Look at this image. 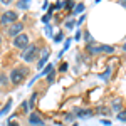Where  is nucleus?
Masks as SVG:
<instances>
[{
    "label": "nucleus",
    "mask_w": 126,
    "mask_h": 126,
    "mask_svg": "<svg viewBox=\"0 0 126 126\" xmlns=\"http://www.w3.org/2000/svg\"><path fill=\"white\" fill-rule=\"evenodd\" d=\"M27 76V67H24V66H19V67L12 69V72H10V82H14V84H20L24 79Z\"/></svg>",
    "instance_id": "nucleus-1"
},
{
    "label": "nucleus",
    "mask_w": 126,
    "mask_h": 126,
    "mask_svg": "<svg viewBox=\"0 0 126 126\" xmlns=\"http://www.w3.org/2000/svg\"><path fill=\"white\" fill-rule=\"evenodd\" d=\"M39 56V47L35 46V44H29V47L24 49V52H22V59L25 61V62H32V61H35Z\"/></svg>",
    "instance_id": "nucleus-2"
},
{
    "label": "nucleus",
    "mask_w": 126,
    "mask_h": 126,
    "mask_svg": "<svg viewBox=\"0 0 126 126\" xmlns=\"http://www.w3.org/2000/svg\"><path fill=\"white\" fill-rule=\"evenodd\" d=\"M87 52L91 54V56H97V54H113L114 52V47H111V46H97L94 47L93 44L91 46H87Z\"/></svg>",
    "instance_id": "nucleus-3"
},
{
    "label": "nucleus",
    "mask_w": 126,
    "mask_h": 126,
    "mask_svg": "<svg viewBox=\"0 0 126 126\" xmlns=\"http://www.w3.org/2000/svg\"><path fill=\"white\" fill-rule=\"evenodd\" d=\"M12 44H14V47H17V49H27V47H29V44H30V42H29V35L22 32L20 35L14 37V42H12Z\"/></svg>",
    "instance_id": "nucleus-4"
},
{
    "label": "nucleus",
    "mask_w": 126,
    "mask_h": 126,
    "mask_svg": "<svg viewBox=\"0 0 126 126\" xmlns=\"http://www.w3.org/2000/svg\"><path fill=\"white\" fill-rule=\"evenodd\" d=\"M17 19H19L17 12H14V10H7V12L0 17V24H15Z\"/></svg>",
    "instance_id": "nucleus-5"
},
{
    "label": "nucleus",
    "mask_w": 126,
    "mask_h": 126,
    "mask_svg": "<svg viewBox=\"0 0 126 126\" xmlns=\"http://www.w3.org/2000/svg\"><path fill=\"white\" fill-rule=\"evenodd\" d=\"M22 30H24V24L22 22H15V24H12V27L9 29V34L12 37H17L22 34Z\"/></svg>",
    "instance_id": "nucleus-6"
},
{
    "label": "nucleus",
    "mask_w": 126,
    "mask_h": 126,
    "mask_svg": "<svg viewBox=\"0 0 126 126\" xmlns=\"http://www.w3.org/2000/svg\"><path fill=\"white\" fill-rule=\"evenodd\" d=\"M47 59H49V49H42V56H40V59L37 61V69L44 67L46 62H47Z\"/></svg>",
    "instance_id": "nucleus-7"
},
{
    "label": "nucleus",
    "mask_w": 126,
    "mask_h": 126,
    "mask_svg": "<svg viewBox=\"0 0 126 126\" xmlns=\"http://www.w3.org/2000/svg\"><path fill=\"white\" fill-rule=\"evenodd\" d=\"M29 123L32 126H44V121L40 119V116L37 114V113H32V114L29 116Z\"/></svg>",
    "instance_id": "nucleus-8"
},
{
    "label": "nucleus",
    "mask_w": 126,
    "mask_h": 126,
    "mask_svg": "<svg viewBox=\"0 0 126 126\" xmlns=\"http://www.w3.org/2000/svg\"><path fill=\"white\" fill-rule=\"evenodd\" d=\"M93 114H94V111H91V109H74V116L78 118H87Z\"/></svg>",
    "instance_id": "nucleus-9"
},
{
    "label": "nucleus",
    "mask_w": 126,
    "mask_h": 126,
    "mask_svg": "<svg viewBox=\"0 0 126 126\" xmlns=\"http://www.w3.org/2000/svg\"><path fill=\"white\" fill-rule=\"evenodd\" d=\"M121 106H123V101H121V97H114V99H113V111H116V113L123 111V109H121Z\"/></svg>",
    "instance_id": "nucleus-10"
},
{
    "label": "nucleus",
    "mask_w": 126,
    "mask_h": 126,
    "mask_svg": "<svg viewBox=\"0 0 126 126\" xmlns=\"http://www.w3.org/2000/svg\"><path fill=\"white\" fill-rule=\"evenodd\" d=\"M12 103H14L12 99H9V101L5 103V106H3L2 109H0V116H5V114L9 113V111H10V108H12Z\"/></svg>",
    "instance_id": "nucleus-11"
},
{
    "label": "nucleus",
    "mask_w": 126,
    "mask_h": 126,
    "mask_svg": "<svg viewBox=\"0 0 126 126\" xmlns=\"http://www.w3.org/2000/svg\"><path fill=\"white\" fill-rule=\"evenodd\" d=\"M52 71H54V66H52V64H47V66L44 67V71H40V74L37 76V78H40V76H47L49 72H52Z\"/></svg>",
    "instance_id": "nucleus-12"
},
{
    "label": "nucleus",
    "mask_w": 126,
    "mask_h": 126,
    "mask_svg": "<svg viewBox=\"0 0 126 126\" xmlns=\"http://www.w3.org/2000/svg\"><path fill=\"white\" fill-rule=\"evenodd\" d=\"M37 96H39V94H37V93H34V94L30 96V99L27 101V103H29V108H30V109L34 108V104H35V101H37Z\"/></svg>",
    "instance_id": "nucleus-13"
},
{
    "label": "nucleus",
    "mask_w": 126,
    "mask_h": 126,
    "mask_svg": "<svg viewBox=\"0 0 126 126\" xmlns=\"http://www.w3.org/2000/svg\"><path fill=\"white\" fill-rule=\"evenodd\" d=\"M109 76H111V67H108L106 71H104V72H103V74L99 76V78L103 79V81H108V79H109Z\"/></svg>",
    "instance_id": "nucleus-14"
},
{
    "label": "nucleus",
    "mask_w": 126,
    "mask_h": 126,
    "mask_svg": "<svg viewBox=\"0 0 126 126\" xmlns=\"http://www.w3.org/2000/svg\"><path fill=\"white\" fill-rule=\"evenodd\" d=\"M54 79H56V71H52V72L47 74V82L49 84H54Z\"/></svg>",
    "instance_id": "nucleus-15"
},
{
    "label": "nucleus",
    "mask_w": 126,
    "mask_h": 126,
    "mask_svg": "<svg viewBox=\"0 0 126 126\" xmlns=\"http://www.w3.org/2000/svg\"><path fill=\"white\" fill-rule=\"evenodd\" d=\"M118 119H119V121H126V109H123V111L118 113Z\"/></svg>",
    "instance_id": "nucleus-16"
},
{
    "label": "nucleus",
    "mask_w": 126,
    "mask_h": 126,
    "mask_svg": "<svg viewBox=\"0 0 126 126\" xmlns=\"http://www.w3.org/2000/svg\"><path fill=\"white\" fill-rule=\"evenodd\" d=\"M17 7H19V9H29V2L22 0V2H19V3H17Z\"/></svg>",
    "instance_id": "nucleus-17"
},
{
    "label": "nucleus",
    "mask_w": 126,
    "mask_h": 126,
    "mask_svg": "<svg viewBox=\"0 0 126 126\" xmlns=\"http://www.w3.org/2000/svg\"><path fill=\"white\" fill-rule=\"evenodd\" d=\"M84 39H86V42L89 44V46L93 44V37H91V34H89V32H84Z\"/></svg>",
    "instance_id": "nucleus-18"
},
{
    "label": "nucleus",
    "mask_w": 126,
    "mask_h": 126,
    "mask_svg": "<svg viewBox=\"0 0 126 126\" xmlns=\"http://www.w3.org/2000/svg\"><path fill=\"white\" fill-rule=\"evenodd\" d=\"M64 7H66V2L61 0V2H57V3L54 5V10H56V9H64Z\"/></svg>",
    "instance_id": "nucleus-19"
},
{
    "label": "nucleus",
    "mask_w": 126,
    "mask_h": 126,
    "mask_svg": "<svg viewBox=\"0 0 126 126\" xmlns=\"http://www.w3.org/2000/svg\"><path fill=\"white\" fill-rule=\"evenodd\" d=\"M22 111H24V113H27V111H30L29 103H27V101H24V103H22Z\"/></svg>",
    "instance_id": "nucleus-20"
},
{
    "label": "nucleus",
    "mask_w": 126,
    "mask_h": 126,
    "mask_svg": "<svg viewBox=\"0 0 126 126\" xmlns=\"http://www.w3.org/2000/svg\"><path fill=\"white\" fill-rule=\"evenodd\" d=\"M67 69H69L67 62H62V64H61V67H59V71H61V72H66V71H67Z\"/></svg>",
    "instance_id": "nucleus-21"
},
{
    "label": "nucleus",
    "mask_w": 126,
    "mask_h": 126,
    "mask_svg": "<svg viewBox=\"0 0 126 126\" xmlns=\"http://www.w3.org/2000/svg\"><path fill=\"white\" fill-rule=\"evenodd\" d=\"M74 9H76V12H82V10H84V3H76Z\"/></svg>",
    "instance_id": "nucleus-22"
},
{
    "label": "nucleus",
    "mask_w": 126,
    "mask_h": 126,
    "mask_svg": "<svg viewBox=\"0 0 126 126\" xmlns=\"http://www.w3.org/2000/svg\"><path fill=\"white\" fill-rule=\"evenodd\" d=\"M96 113H99V114H108V113H109V109H106V108H99Z\"/></svg>",
    "instance_id": "nucleus-23"
},
{
    "label": "nucleus",
    "mask_w": 126,
    "mask_h": 126,
    "mask_svg": "<svg viewBox=\"0 0 126 126\" xmlns=\"http://www.w3.org/2000/svg\"><path fill=\"white\" fill-rule=\"evenodd\" d=\"M7 81H9V79H7L5 74H0V84H7Z\"/></svg>",
    "instance_id": "nucleus-24"
},
{
    "label": "nucleus",
    "mask_w": 126,
    "mask_h": 126,
    "mask_svg": "<svg viewBox=\"0 0 126 126\" xmlns=\"http://www.w3.org/2000/svg\"><path fill=\"white\" fill-rule=\"evenodd\" d=\"M74 7H76V2H67V3H66V9H67V10L74 9Z\"/></svg>",
    "instance_id": "nucleus-25"
},
{
    "label": "nucleus",
    "mask_w": 126,
    "mask_h": 126,
    "mask_svg": "<svg viewBox=\"0 0 126 126\" xmlns=\"http://www.w3.org/2000/svg\"><path fill=\"white\" fill-rule=\"evenodd\" d=\"M62 37H64V35H62L61 32H59V34H56V35H54V42H59V40H62Z\"/></svg>",
    "instance_id": "nucleus-26"
},
{
    "label": "nucleus",
    "mask_w": 126,
    "mask_h": 126,
    "mask_svg": "<svg viewBox=\"0 0 126 126\" xmlns=\"http://www.w3.org/2000/svg\"><path fill=\"white\" fill-rule=\"evenodd\" d=\"M66 27H67V29H72V27H74V20L72 19L67 20V22H66Z\"/></svg>",
    "instance_id": "nucleus-27"
},
{
    "label": "nucleus",
    "mask_w": 126,
    "mask_h": 126,
    "mask_svg": "<svg viewBox=\"0 0 126 126\" xmlns=\"http://www.w3.org/2000/svg\"><path fill=\"white\" fill-rule=\"evenodd\" d=\"M46 34L47 35H52V27L50 25H46Z\"/></svg>",
    "instance_id": "nucleus-28"
},
{
    "label": "nucleus",
    "mask_w": 126,
    "mask_h": 126,
    "mask_svg": "<svg viewBox=\"0 0 126 126\" xmlns=\"http://www.w3.org/2000/svg\"><path fill=\"white\" fill-rule=\"evenodd\" d=\"M72 119H74V113H72V114H67V116H66V121H72Z\"/></svg>",
    "instance_id": "nucleus-29"
},
{
    "label": "nucleus",
    "mask_w": 126,
    "mask_h": 126,
    "mask_svg": "<svg viewBox=\"0 0 126 126\" xmlns=\"http://www.w3.org/2000/svg\"><path fill=\"white\" fill-rule=\"evenodd\" d=\"M101 123H103V125H104V126H109V125H111V121H109V119H103Z\"/></svg>",
    "instance_id": "nucleus-30"
},
{
    "label": "nucleus",
    "mask_w": 126,
    "mask_h": 126,
    "mask_svg": "<svg viewBox=\"0 0 126 126\" xmlns=\"http://www.w3.org/2000/svg\"><path fill=\"white\" fill-rule=\"evenodd\" d=\"M42 20H44V22H49V20H50V14H47V15H44V19H42Z\"/></svg>",
    "instance_id": "nucleus-31"
},
{
    "label": "nucleus",
    "mask_w": 126,
    "mask_h": 126,
    "mask_svg": "<svg viewBox=\"0 0 126 126\" xmlns=\"http://www.w3.org/2000/svg\"><path fill=\"white\" fill-rule=\"evenodd\" d=\"M74 39H76V40L81 39V30H78V32H76V37H74Z\"/></svg>",
    "instance_id": "nucleus-32"
},
{
    "label": "nucleus",
    "mask_w": 126,
    "mask_h": 126,
    "mask_svg": "<svg viewBox=\"0 0 126 126\" xmlns=\"http://www.w3.org/2000/svg\"><path fill=\"white\" fill-rule=\"evenodd\" d=\"M84 19H86V17H84V15H81V19L78 20V24H79V25H81V24H82V22H84Z\"/></svg>",
    "instance_id": "nucleus-33"
},
{
    "label": "nucleus",
    "mask_w": 126,
    "mask_h": 126,
    "mask_svg": "<svg viewBox=\"0 0 126 126\" xmlns=\"http://www.w3.org/2000/svg\"><path fill=\"white\" fill-rule=\"evenodd\" d=\"M9 126H19L17 123H9Z\"/></svg>",
    "instance_id": "nucleus-34"
},
{
    "label": "nucleus",
    "mask_w": 126,
    "mask_h": 126,
    "mask_svg": "<svg viewBox=\"0 0 126 126\" xmlns=\"http://www.w3.org/2000/svg\"><path fill=\"white\" fill-rule=\"evenodd\" d=\"M123 50H125V52H126V44H125V46H123Z\"/></svg>",
    "instance_id": "nucleus-35"
},
{
    "label": "nucleus",
    "mask_w": 126,
    "mask_h": 126,
    "mask_svg": "<svg viewBox=\"0 0 126 126\" xmlns=\"http://www.w3.org/2000/svg\"><path fill=\"white\" fill-rule=\"evenodd\" d=\"M121 5H125V7H126V2H121Z\"/></svg>",
    "instance_id": "nucleus-36"
},
{
    "label": "nucleus",
    "mask_w": 126,
    "mask_h": 126,
    "mask_svg": "<svg viewBox=\"0 0 126 126\" xmlns=\"http://www.w3.org/2000/svg\"><path fill=\"white\" fill-rule=\"evenodd\" d=\"M0 44H2V35H0Z\"/></svg>",
    "instance_id": "nucleus-37"
}]
</instances>
